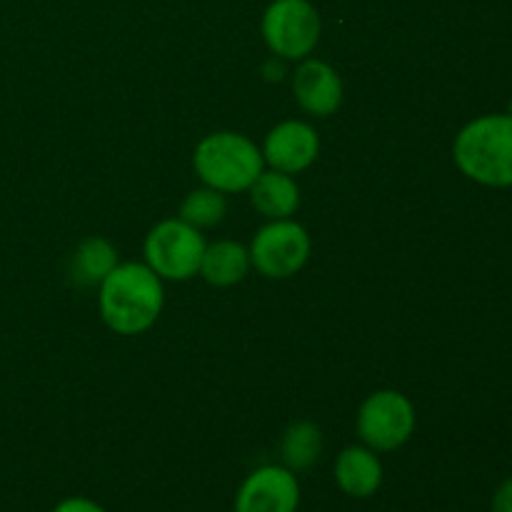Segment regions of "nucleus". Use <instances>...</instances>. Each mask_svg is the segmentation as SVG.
Here are the masks:
<instances>
[{
  "label": "nucleus",
  "mask_w": 512,
  "mask_h": 512,
  "mask_svg": "<svg viewBox=\"0 0 512 512\" xmlns=\"http://www.w3.org/2000/svg\"><path fill=\"white\" fill-rule=\"evenodd\" d=\"M165 303L163 280L145 263H118L100 283V315L118 335L145 333Z\"/></svg>",
  "instance_id": "f257e3e1"
},
{
  "label": "nucleus",
  "mask_w": 512,
  "mask_h": 512,
  "mask_svg": "<svg viewBox=\"0 0 512 512\" xmlns=\"http://www.w3.org/2000/svg\"><path fill=\"white\" fill-rule=\"evenodd\" d=\"M455 165L485 188H512V115L490 113L470 120L453 145Z\"/></svg>",
  "instance_id": "f03ea898"
},
{
  "label": "nucleus",
  "mask_w": 512,
  "mask_h": 512,
  "mask_svg": "<svg viewBox=\"0 0 512 512\" xmlns=\"http://www.w3.org/2000/svg\"><path fill=\"white\" fill-rule=\"evenodd\" d=\"M195 173L208 188L220 193H243L263 173V150L240 133L205 135L193 155Z\"/></svg>",
  "instance_id": "7ed1b4c3"
},
{
  "label": "nucleus",
  "mask_w": 512,
  "mask_h": 512,
  "mask_svg": "<svg viewBox=\"0 0 512 512\" xmlns=\"http://www.w3.org/2000/svg\"><path fill=\"white\" fill-rule=\"evenodd\" d=\"M145 265L160 280L183 283L200 273L205 253V238L198 228L180 218L163 220L148 233L143 245Z\"/></svg>",
  "instance_id": "20e7f679"
},
{
  "label": "nucleus",
  "mask_w": 512,
  "mask_h": 512,
  "mask_svg": "<svg viewBox=\"0 0 512 512\" xmlns=\"http://www.w3.org/2000/svg\"><path fill=\"white\" fill-rule=\"evenodd\" d=\"M320 15L310 0H273L263 13V38L283 60H305L320 40Z\"/></svg>",
  "instance_id": "39448f33"
},
{
  "label": "nucleus",
  "mask_w": 512,
  "mask_h": 512,
  "mask_svg": "<svg viewBox=\"0 0 512 512\" xmlns=\"http://www.w3.org/2000/svg\"><path fill=\"white\" fill-rule=\"evenodd\" d=\"M355 428L363 445L375 453H390L413 438L415 408L398 390H378L360 405Z\"/></svg>",
  "instance_id": "423d86ee"
},
{
  "label": "nucleus",
  "mask_w": 512,
  "mask_h": 512,
  "mask_svg": "<svg viewBox=\"0 0 512 512\" xmlns=\"http://www.w3.org/2000/svg\"><path fill=\"white\" fill-rule=\"evenodd\" d=\"M250 265L270 280L293 278L303 270L310 255V235L295 220H270L250 243Z\"/></svg>",
  "instance_id": "0eeeda50"
},
{
  "label": "nucleus",
  "mask_w": 512,
  "mask_h": 512,
  "mask_svg": "<svg viewBox=\"0 0 512 512\" xmlns=\"http://www.w3.org/2000/svg\"><path fill=\"white\" fill-rule=\"evenodd\" d=\"M298 475L285 465H263L253 470L235 495V512H298Z\"/></svg>",
  "instance_id": "6e6552de"
},
{
  "label": "nucleus",
  "mask_w": 512,
  "mask_h": 512,
  "mask_svg": "<svg viewBox=\"0 0 512 512\" xmlns=\"http://www.w3.org/2000/svg\"><path fill=\"white\" fill-rule=\"evenodd\" d=\"M320 153V140L313 125L303 120H285L275 125L263 145V160L280 173H303L315 163Z\"/></svg>",
  "instance_id": "1a4fd4ad"
},
{
  "label": "nucleus",
  "mask_w": 512,
  "mask_h": 512,
  "mask_svg": "<svg viewBox=\"0 0 512 512\" xmlns=\"http://www.w3.org/2000/svg\"><path fill=\"white\" fill-rule=\"evenodd\" d=\"M293 93L305 113L315 118H328L343 103V80L323 60H305L295 70Z\"/></svg>",
  "instance_id": "9d476101"
},
{
  "label": "nucleus",
  "mask_w": 512,
  "mask_h": 512,
  "mask_svg": "<svg viewBox=\"0 0 512 512\" xmlns=\"http://www.w3.org/2000/svg\"><path fill=\"white\" fill-rule=\"evenodd\" d=\"M335 483L348 498H373L383 485V463L368 445H350L335 460Z\"/></svg>",
  "instance_id": "9b49d317"
},
{
  "label": "nucleus",
  "mask_w": 512,
  "mask_h": 512,
  "mask_svg": "<svg viewBox=\"0 0 512 512\" xmlns=\"http://www.w3.org/2000/svg\"><path fill=\"white\" fill-rule=\"evenodd\" d=\"M250 200L255 210L268 220H283L295 215L300 205V188L288 173L280 170H263L250 185Z\"/></svg>",
  "instance_id": "f8f14e48"
},
{
  "label": "nucleus",
  "mask_w": 512,
  "mask_h": 512,
  "mask_svg": "<svg viewBox=\"0 0 512 512\" xmlns=\"http://www.w3.org/2000/svg\"><path fill=\"white\" fill-rule=\"evenodd\" d=\"M250 270V253L235 240H218L205 245L203 260H200V275L215 288H228L240 283Z\"/></svg>",
  "instance_id": "ddd939ff"
},
{
  "label": "nucleus",
  "mask_w": 512,
  "mask_h": 512,
  "mask_svg": "<svg viewBox=\"0 0 512 512\" xmlns=\"http://www.w3.org/2000/svg\"><path fill=\"white\" fill-rule=\"evenodd\" d=\"M320 453H323V433L315 423L298 420L285 430L283 443H280V458H283L285 468L293 470L295 475L313 468Z\"/></svg>",
  "instance_id": "4468645a"
},
{
  "label": "nucleus",
  "mask_w": 512,
  "mask_h": 512,
  "mask_svg": "<svg viewBox=\"0 0 512 512\" xmlns=\"http://www.w3.org/2000/svg\"><path fill=\"white\" fill-rule=\"evenodd\" d=\"M118 265V250L105 238H88L73 255V280L78 285H100Z\"/></svg>",
  "instance_id": "2eb2a0df"
},
{
  "label": "nucleus",
  "mask_w": 512,
  "mask_h": 512,
  "mask_svg": "<svg viewBox=\"0 0 512 512\" xmlns=\"http://www.w3.org/2000/svg\"><path fill=\"white\" fill-rule=\"evenodd\" d=\"M228 213V200H225V193L215 188H200L193 190V193L185 195L183 205H180V220L190 223L193 228H213Z\"/></svg>",
  "instance_id": "dca6fc26"
},
{
  "label": "nucleus",
  "mask_w": 512,
  "mask_h": 512,
  "mask_svg": "<svg viewBox=\"0 0 512 512\" xmlns=\"http://www.w3.org/2000/svg\"><path fill=\"white\" fill-rule=\"evenodd\" d=\"M50 512H108L100 503L90 498H65Z\"/></svg>",
  "instance_id": "f3484780"
},
{
  "label": "nucleus",
  "mask_w": 512,
  "mask_h": 512,
  "mask_svg": "<svg viewBox=\"0 0 512 512\" xmlns=\"http://www.w3.org/2000/svg\"><path fill=\"white\" fill-rule=\"evenodd\" d=\"M493 512H512V478L503 480L493 493Z\"/></svg>",
  "instance_id": "a211bd4d"
},
{
  "label": "nucleus",
  "mask_w": 512,
  "mask_h": 512,
  "mask_svg": "<svg viewBox=\"0 0 512 512\" xmlns=\"http://www.w3.org/2000/svg\"><path fill=\"white\" fill-rule=\"evenodd\" d=\"M285 73H288V70H285V60L278 58V55H273V58L263 65V75L270 83H280V80L285 78Z\"/></svg>",
  "instance_id": "6ab92c4d"
},
{
  "label": "nucleus",
  "mask_w": 512,
  "mask_h": 512,
  "mask_svg": "<svg viewBox=\"0 0 512 512\" xmlns=\"http://www.w3.org/2000/svg\"><path fill=\"white\" fill-rule=\"evenodd\" d=\"M508 113L512 115V100H510V105H508Z\"/></svg>",
  "instance_id": "aec40b11"
}]
</instances>
